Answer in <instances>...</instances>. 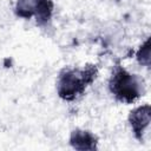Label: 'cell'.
Listing matches in <instances>:
<instances>
[{
	"mask_svg": "<svg viewBox=\"0 0 151 151\" xmlns=\"http://www.w3.org/2000/svg\"><path fill=\"white\" fill-rule=\"evenodd\" d=\"M109 90L117 101L132 104L144 94L145 86L144 80L138 74L131 73L117 64L113 66L109 79Z\"/></svg>",
	"mask_w": 151,
	"mask_h": 151,
	"instance_id": "7a4b0ae2",
	"label": "cell"
},
{
	"mask_svg": "<svg viewBox=\"0 0 151 151\" xmlns=\"http://www.w3.org/2000/svg\"><path fill=\"white\" fill-rule=\"evenodd\" d=\"M151 123V107L149 104H144L133 109L129 114V124L133 137L138 142H143L144 134Z\"/></svg>",
	"mask_w": 151,
	"mask_h": 151,
	"instance_id": "3957f363",
	"label": "cell"
},
{
	"mask_svg": "<svg viewBox=\"0 0 151 151\" xmlns=\"http://www.w3.org/2000/svg\"><path fill=\"white\" fill-rule=\"evenodd\" d=\"M68 143L72 149L79 151H93L98 149V137L91 131L84 129L72 130Z\"/></svg>",
	"mask_w": 151,
	"mask_h": 151,
	"instance_id": "277c9868",
	"label": "cell"
},
{
	"mask_svg": "<svg viewBox=\"0 0 151 151\" xmlns=\"http://www.w3.org/2000/svg\"><path fill=\"white\" fill-rule=\"evenodd\" d=\"M97 76L98 67L94 64L81 67H65L57 78V94L65 101H73L84 94Z\"/></svg>",
	"mask_w": 151,
	"mask_h": 151,
	"instance_id": "6da1fadb",
	"label": "cell"
},
{
	"mask_svg": "<svg viewBox=\"0 0 151 151\" xmlns=\"http://www.w3.org/2000/svg\"><path fill=\"white\" fill-rule=\"evenodd\" d=\"M34 4L35 0H17L14 6V12L17 17L25 20H29L31 18H33Z\"/></svg>",
	"mask_w": 151,
	"mask_h": 151,
	"instance_id": "8992f818",
	"label": "cell"
},
{
	"mask_svg": "<svg viewBox=\"0 0 151 151\" xmlns=\"http://www.w3.org/2000/svg\"><path fill=\"white\" fill-rule=\"evenodd\" d=\"M150 47H151L150 38H147L138 48L136 53V59L140 66H145V67L150 66Z\"/></svg>",
	"mask_w": 151,
	"mask_h": 151,
	"instance_id": "52a82bcc",
	"label": "cell"
},
{
	"mask_svg": "<svg viewBox=\"0 0 151 151\" xmlns=\"http://www.w3.org/2000/svg\"><path fill=\"white\" fill-rule=\"evenodd\" d=\"M53 11H54L53 0H35L33 18L35 19L37 25L40 27L47 26L52 20Z\"/></svg>",
	"mask_w": 151,
	"mask_h": 151,
	"instance_id": "5b68a950",
	"label": "cell"
}]
</instances>
